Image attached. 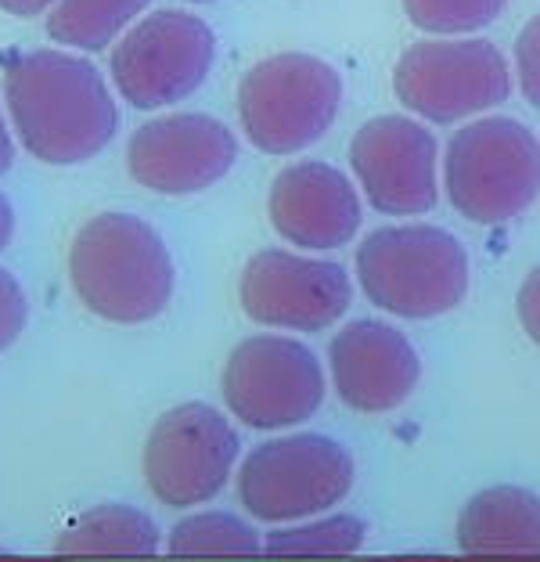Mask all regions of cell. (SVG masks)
Segmentation results:
<instances>
[{"label": "cell", "instance_id": "obj_17", "mask_svg": "<svg viewBox=\"0 0 540 562\" xmlns=\"http://www.w3.org/2000/svg\"><path fill=\"white\" fill-rule=\"evenodd\" d=\"M159 552V522L131 505L87 508L55 533V555L66 559H148Z\"/></svg>", "mask_w": 540, "mask_h": 562}, {"label": "cell", "instance_id": "obj_26", "mask_svg": "<svg viewBox=\"0 0 540 562\" xmlns=\"http://www.w3.org/2000/svg\"><path fill=\"white\" fill-rule=\"evenodd\" d=\"M11 238H15V206H11V199L0 191V249H8Z\"/></svg>", "mask_w": 540, "mask_h": 562}, {"label": "cell", "instance_id": "obj_11", "mask_svg": "<svg viewBox=\"0 0 540 562\" xmlns=\"http://www.w3.org/2000/svg\"><path fill=\"white\" fill-rule=\"evenodd\" d=\"M249 322L278 331H325L350 311L353 281L336 260L292 249H260L238 281Z\"/></svg>", "mask_w": 540, "mask_h": 562}, {"label": "cell", "instance_id": "obj_10", "mask_svg": "<svg viewBox=\"0 0 540 562\" xmlns=\"http://www.w3.org/2000/svg\"><path fill=\"white\" fill-rule=\"evenodd\" d=\"M393 91L421 120L458 123L508 101L511 72L491 41H421L396 58Z\"/></svg>", "mask_w": 540, "mask_h": 562}, {"label": "cell", "instance_id": "obj_27", "mask_svg": "<svg viewBox=\"0 0 540 562\" xmlns=\"http://www.w3.org/2000/svg\"><path fill=\"white\" fill-rule=\"evenodd\" d=\"M11 166H15V140H11L8 120H4V112H0V177H4Z\"/></svg>", "mask_w": 540, "mask_h": 562}, {"label": "cell", "instance_id": "obj_2", "mask_svg": "<svg viewBox=\"0 0 540 562\" xmlns=\"http://www.w3.org/2000/svg\"><path fill=\"white\" fill-rule=\"evenodd\" d=\"M69 281L101 322L145 325L173 300L177 267L162 235L134 213H98L72 235Z\"/></svg>", "mask_w": 540, "mask_h": 562}, {"label": "cell", "instance_id": "obj_9", "mask_svg": "<svg viewBox=\"0 0 540 562\" xmlns=\"http://www.w3.org/2000/svg\"><path fill=\"white\" fill-rule=\"evenodd\" d=\"M238 432L213 404L188 401L162 412L145 440V487L166 508L210 505L238 469Z\"/></svg>", "mask_w": 540, "mask_h": 562}, {"label": "cell", "instance_id": "obj_23", "mask_svg": "<svg viewBox=\"0 0 540 562\" xmlns=\"http://www.w3.org/2000/svg\"><path fill=\"white\" fill-rule=\"evenodd\" d=\"M516 72L526 101L540 109V15H533L516 36Z\"/></svg>", "mask_w": 540, "mask_h": 562}, {"label": "cell", "instance_id": "obj_28", "mask_svg": "<svg viewBox=\"0 0 540 562\" xmlns=\"http://www.w3.org/2000/svg\"><path fill=\"white\" fill-rule=\"evenodd\" d=\"M188 4H210V0H188Z\"/></svg>", "mask_w": 540, "mask_h": 562}, {"label": "cell", "instance_id": "obj_5", "mask_svg": "<svg viewBox=\"0 0 540 562\" xmlns=\"http://www.w3.org/2000/svg\"><path fill=\"white\" fill-rule=\"evenodd\" d=\"M443 191L465 221L508 224L540 195V140L526 123L486 116L454 131L443 156Z\"/></svg>", "mask_w": 540, "mask_h": 562}, {"label": "cell", "instance_id": "obj_3", "mask_svg": "<svg viewBox=\"0 0 540 562\" xmlns=\"http://www.w3.org/2000/svg\"><path fill=\"white\" fill-rule=\"evenodd\" d=\"M357 285L379 311L429 322L465 300V246L436 224H393L371 232L353 257Z\"/></svg>", "mask_w": 540, "mask_h": 562}, {"label": "cell", "instance_id": "obj_18", "mask_svg": "<svg viewBox=\"0 0 540 562\" xmlns=\"http://www.w3.org/2000/svg\"><path fill=\"white\" fill-rule=\"evenodd\" d=\"M151 0H55L47 11V36L76 50H105L145 15Z\"/></svg>", "mask_w": 540, "mask_h": 562}, {"label": "cell", "instance_id": "obj_22", "mask_svg": "<svg viewBox=\"0 0 540 562\" xmlns=\"http://www.w3.org/2000/svg\"><path fill=\"white\" fill-rule=\"evenodd\" d=\"M30 322V303H25V292L19 285V278L0 267V353L11 350L19 342Z\"/></svg>", "mask_w": 540, "mask_h": 562}, {"label": "cell", "instance_id": "obj_4", "mask_svg": "<svg viewBox=\"0 0 540 562\" xmlns=\"http://www.w3.org/2000/svg\"><path fill=\"white\" fill-rule=\"evenodd\" d=\"M353 454L325 432H289L256 443L238 462V505L256 522L289 527L325 516L353 491Z\"/></svg>", "mask_w": 540, "mask_h": 562}, {"label": "cell", "instance_id": "obj_24", "mask_svg": "<svg viewBox=\"0 0 540 562\" xmlns=\"http://www.w3.org/2000/svg\"><path fill=\"white\" fill-rule=\"evenodd\" d=\"M516 311H519L522 331L540 347V263L522 278L519 296H516Z\"/></svg>", "mask_w": 540, "mask_h": 562}, {"label": "cell", "instance_id": "obj_14", "mask_svg": "<svg viewBox=\"0 0 540 562\" xmlns=\"http://www.w3.org/2000/svg\"><path fill=\"white\" fill-rule=\"evenodd\" d=\"M328 375L346 407L360 415H385L415 393L421 357L401 328L357 317L328 342Z\"/></svg>", "mask_w": 540, "mask_h": 562}, {"label": "cell", "instance_id": "obj_8", "mask_svg": "<svg viewBox=\"0 0 540 562\" xmlns=\"http://www.w3.org/2000/svg\"><path fill=\"white\" fill-rule=\"evenodd\" d=\"M216 61V33L188 11L162 8L137 19L112 44L109 72L126 105L140 112L177 105L199 91Z\"/></svg>", "mask_w": 540, "mask_h": 562}, {"label": "cell", "instance_id": "obj_7", "mask_svg": "<svg viewBox=\"0 0 540 562\" xmlns=\"http://www.w3.org/2000/svg\"><path fill=\"white\" fill-rule=\"evenodd\" d=\"M221 393L230 418L256 432H281L303 426L325 404V364L306 342L292 336L241 339L227 353L221 372Z\"/></svg>", "mask_w": 540, "mask_h": 562}, {"label": "cell", "instance_id": "obj_13", "mask_svg": "<svg viewBox=\"0 0 540 562\" xmlns=\"http://www.w3.org/2000/svg\"><path fill=\"white\" fill-rule=\"evenodd\" d=\"M436 159L432 131L410 116H375L350 140L357 184L385 216H418L436 206Z\"/></svg>", "mask_w": 540, "mask_h": 562}, {"label": "cell", "instance_id": "obj_15", "mask_svg": "<svg viewBox=\"0 0 540 562\" xmlns=\"http://www.w3.org/2000/svg\"><path fill=\"white\" fill-rule=\"evenodd\" d=\"M270 227L295 249L325 252L350 246L364 221L353 181L328 162L306 159L285 166L267 195Z\"/></svg>", "mask_w": 540, "mask_h": 562}, {"label": "cell", "instance_id": "obj_6", "mask_svg": "<svg viewBox=\"0 0 540 562\" xmlns=\"http://www.w3.org/2000/svg\"><path fill=\"white\" fill-rule=\"evenodd\" d=\"M339 101L342 76L325 58L281 50L241 76L238 120L252 148L267 156H295L328 134Z\"/></svg>", "mask_w": 540, "mask_h": 562}, {"label": "cell", "instance_id": "obj_25", "mask_svg": "<svg viewBox=\"0 0 540 562\" xmlns=\"http://www.w3.org/2000/svg\"><path fill=\"white\" fill-rule=\"evenodd\" d=\"M55 8V0H0V11L15 19H36V15H47Z\"/></svg>", "mask_w": 540, "mask_h": 562}, {"label": "cell", "instance_id": "obj_21", "mask_svg": "<svg viewBox=\"0 0 540 562\" xmlns=\"http://www.w3.org/2000/svg\"><path fill=\"white\" fill-rule=\"evenodd\" d=\"M508 0H404L407 22L432 36H465L497 22Z\"/></svg>", "mask_w": 540, "mask_h": 562}, {"label": "cell", "instance_id": "obj_12", "mask_svg": "<svg viewBox=\"0 0 540 562\" xmlns=\"http://www.w3.org/2000/svg\"><path fill=\"white\" fill-rule=\"evenodd\" d=\"M238 137L205 112H170L140 123L126 140V170L156 195H195L230 173Z\"/></svg>", "mask_w": 540, "mask_h": 562}, {"label": "cell", "instance_id": "obj_19", "mask_svg": "<svg viewBox=\"0 0 540 562\" xmlns=\"http://www.w3.org/2000/svg\"><path fill=\"white\" fill-rule=\"evenodd\" d=\"M162 548L173 559H252L260 555L263 538L249 519L210 508L177 519L162 538Z\"/></svg>", "mask_w": 540, "mask_h": 562}, {"label": "cell", "instance_id": "obj_20", "mask_svg": "<svg viewBox=\"0 0 540 562\" xmlns=\"http://www.w3.org/2000/svg\"><path fill=\"white\" fill-rule=\"evenodd\" d=\"M368 541L364 519L357 516H314L289 527H274L263 538V555L274 559H339L360 552Z\"/></svg>", "mask_w": 540, "mask_h": 562}, {"label": "cell", "instance_id": "obj_16", "mask_svg": "<svg viewBox=\"0 0 540 562\" xmlns=\"http://www.w3.org/2000/svg\"><path fill=\"white\" fill-rule=\"evenodd\" d=\"M458 552L472 559H540V494L497 483L458 513Z\"/></svg>", "mask_w": 540, "mask_h": 562}, {"label": "cell", "instance_id": "obj_1", "mask_svg": "<svg viewBox=\"0 0 540 562\" xmlns=\"http://www.w3.org/2000/svg\"><path fill=\"white\" fill-rule=\"evenodd\" d=\"M11 131L47 166H80L115 137L120 109L94 61L72 50L41 47L15 55L4 69Z\"/></svg>", "mask_w": 540, "mask_h": 562}]
</instances>
